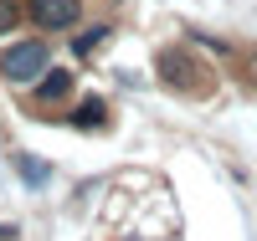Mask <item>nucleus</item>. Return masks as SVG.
<instances>
[{
    "mask_svg": "<svg viewBox=\"0 0 257 241\" xmlns=\"http://www.w3.org/2000/svg\"><path fill=\"white\" fill-rule=\"evenodd\" d=\"M103 118H108L103 98H88V103H77L72 113H67V123H72V128H103Z\"/></svg>",
    "mask_w": 257,
    "mask_h": 241,
    "instance_id": "obj_5",
    "label": "nucleus"
},
{
    "mask_svg": "<svg viewBox=\"0 0 257 241\" xmlns=\"http://www.w3.org/2000/svg\"><path fill=\"white\" fill-rule=\"evenodd\" d=\"M160 77H165L170 87H190V82H196V72H190L185 52H165V57H160Z\"/></svg>",
    "mask_w": 257,
    "mask_h": 241,
    "instance_id": "obj_4",
    "label": "nucleus"
},
{
    "mask_svg": "<svg viewBox=\"0 0 257 241\" xmlns=\"http://www.w3.org/2000/svg\"><path fill=\"white\" fill-rule=\"evenodd\" d=\"M47 72V41H16V47L0 52V77L6 82H36Z\"/></svg>",
    "mask_w": 257,
    "mask_h": 241,
    "instance_id": "obj_1",
    "label": "nucleus"
},
{
    "mask_svg": "<svg viewBox=\"0 0 257 241\" xmlns=\"http://www.w3.org/2000/svg\"><path fill=\"white\" fill-rule=\"evenodd\" d=\"M108 36H113L108 26H88V31H82V36L72 41V52H77V57H93V52H98V47H103Z\"/></svg>",
    "mask_w": 257,
    "mask_h": 241,
    "instance_id": "obj_7",
    "label": "nucleus"
},
{
    "mask_svg": "<svg viewBox=\"0 0 257 241\" xmlns=\"http://www.w3.org/2000/svg\"><path fill=\"white\" fill-rule=\"evenodd\" d=\"M16 174H21V180H26L31 190H41V185L52 180V169H47V159H36V154H16Z\"/></svg>",
    "mask_w": 257,
    "mask_h": 241,
    "instance_id": "obj_6",
    "label": "nucleus"
},
{
    "mask_svg": "<svg viewBox=\"0 0 257 241\" xmlns=\"http://www.w3.org/2000/svg\"><path fill=\"white\" fill-rule=\"evenodd\" d=\"M72 87H77V77H72L67 67H47V72L31 82V103H36V108H57V103L72 98Z\"/></svg>",
    "mask_w": 257,
    "mask_h": 241,
    "instance_id": "obj_3",
    "label": "nucleus"
},
{
    "mask_svg": "<svg viewBox=\"0 0 257 241\" xmlns=\"http://www.w3.org/2000/svg\"><path fill=\"white\" fill-rule=\"evenodd\" d=\"M21 21V0H0V31H11Z\"/></svg>",
    "mask_w": 257,
    "mask_h": 241,
    "instance_id": "obj_8",
    "label": "nucleus"
},
{
    "mask_svg": "<svg viewBox=\"0 0 257 241\" xmlns=\"http://www.w3.org/2000/svg\"><path fill=\"white\" fill-rule=\"evenodd\" d=\"M26 16L41 31H72L82 16V0H26Z\"/></svg>",
    "mask_w": 257,
    "mask_h": 241,
    "instance_id": "obj_2",
    "label": "nucleus"
}]
</instances>
